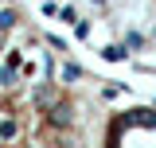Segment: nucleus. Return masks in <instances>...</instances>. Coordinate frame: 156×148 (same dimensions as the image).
Returning <instances> with one entry per match:
<instances>
[{
	"label": "nucleus",
	"mask_w": 156,
	"mask_h": 148,
	"mask_svg": "<svg viewBox=\"0 0 156 148\" xmlns=\"http://www.w3.org/2000/svg\"><path fill=\"white\" fill-rule=\"evenodd\" d=\"M16 132H20V125L12 121V117H8V121H0V140H12Z\"/></svg>",
	"instance_id": "obj_1"
}]
</instances>
